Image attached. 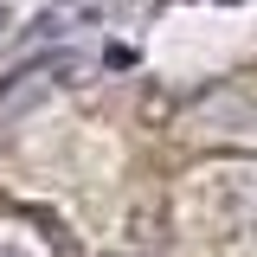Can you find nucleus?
Returning a JSON list of instances; mask_svg holds the SVG:
<instances>
[{"label": "nucleus", "mask_w": 257, "mask_h": 257, "mask_svg": "<svg viewBox=\"0 0 257 257\" xmlns=\"http://www.w3.org/2000/svg\"><path fill=\"white\" fill-rule=\"evenodd\" d=\"M187 219L212 244H244L257 238V167L251 161H219L187 187Z\"/></svg>", "instance_id": "obj_1"}, {"label": "nucleus", "mask_w": 257, "mask_h": 257, "mask_svg": "<svg viewBox=\"0 0 257 257\" xmlns=\"http://www.w3.org/2000/svg\"><path fill=\"white\" fill-rule=\"evenodd\" d=\"M0 257H32L26 244H13V238H0Z\"/></svg>", "instance_id": "obj_2"}]
</instances>
